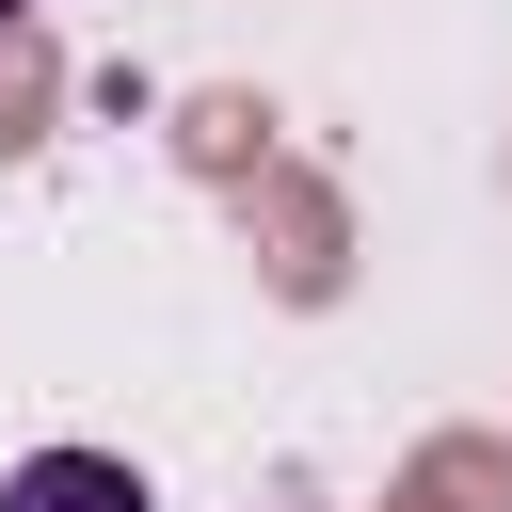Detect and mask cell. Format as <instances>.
<instances>
[{
  "label": "cell",
  "mask_w": 512,
  "mask_h": 512,
  "mask_svg": "<svg viewBox=\"0 0 512 512\" xmlns=\"http://www.w3.org/2000/svg\"><path fill=\"white\" fill-rule=\"evenodd\" d=\"M0 16H16V0H0Z\"/></svg>",
  "instance_id": "cell-2"
},
{
  "label": "cell",
  "mask_w": 512,
  "mask_h": 512,
  "mask_svg": "<svg viewBox=\"0 0 512 512\" xmlns=\"http://www.w3.org/2000/svg\"><path fill=\"white\" fill-rule=\"evenodd\" d=\"M0 512H160V496H144V464H112V448H32V464L0 480Z\"/></svg>",
  "instance_id": "cell-1"
}]
</instances>
